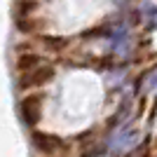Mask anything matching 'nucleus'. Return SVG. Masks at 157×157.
<instances>
[{
	"label": "nucleus",
	"mask_w": 157,
	"mask_h": 157,
	"mask_svg": "<svg viewBox=\"0 0 157 157\" xmlns=\"http://www.w3.org/2000/svg\"><path fill=\"white\" fill-rule=\"evenodd\" d=\"M21 117H24V122H26L28 127H33L35 122L40 120V96L38 94H33V96H26L24 101H21Z\"/></svg>",
	"instance_id": "f257e3e1"
},
{
	"label": "nucleus",
	"mask_w": 157,
	"mask_h": 157,
	"mask_svg": "<svg viewBox=\"0 0 157 157\" xmlns=\"http://www.w3.org/2000/svg\"><path fill=\"white\" fill-rule=\"evenodd\" d=\"M138 12H141V14L145 17V19H148V26L157 28V5H155V2L145 0L143 5H141V10H138Z\"/></svg>",
	"instance_id": "f03ea898"
}]
</instances>
